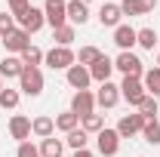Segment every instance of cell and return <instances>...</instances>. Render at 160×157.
I'll return each instance as SVG.
<instances>
[{
    "label": "cell",
    "mask_w": 160,
    "mask_h": 157,
    "mask_svg": "<svg viewBox=\"0 0 160 157\" xmlns=\"http://www.w3.org/2000/svg\"><path fill=\"white\" fill-rule=\"evenodd\" d=\"M111 74H114V59H108V56L102 53L99 59L89 65V77L96 80V83H108V80H111Z\"/></svg>",
    "instance_id": "12"
},
{
    "label": "cell",
    "mask_w": 160,
    "mask_h": 157,
    "mask_svg": "<svg viewBox=\"0 0 160 157\" xmlns=\"http://www.w3.org/2000/svg\"><path fill=\"white\" fill-rule=\"evenodd\" d=\"M136 28L132 25H117L114 28V43H117L120 53H132V46H136Z\"/></svg>",
    "instance_id": "14"
},
{
    "label": "cell",
    "mask_w": 160,
    "mask_h": 157,
    "mask_svg": "<svg viewBox=\"0 0 160 157\" xmlns=\"http://www.w3.org/2000/svg\"><path fill=\"white\" fill-rule=\"evenodd\" d=\"M9 136L16 139V142H28V139H31V120L25 117V114H12V117H9Z\"/></svg>",
    "instance_id": "16"
},
{
    "label": "cell",
    "mask_w": 160,
    "mask_h": 157,
    "mask_svg": "<svg viewBox=\"0 0 160 157\" xmlns=\"http://www.w3.org/2000/svg\"><path fill=\"white\" fill-rule=\"evenodd\" d=\"M65 145H68V148H74V151H80V148H86V145H89V133H86L83 126H77V129H71V133H68Z\"/></svg>",
    "instance_id": "26"
},
{
    "label": "cell",
    "mask_w": 160,
    "mask_h": 157,
    "mask_svg": "<svg viewBox=\"0 0 160 157\" xmlns=\"http://www.w3.org/2000/svg\"><path fill=\"white\" fill-rule=\"evenodd\" d=\"M43 16H46V25L52 31L68 25V0H46L43 3Z\"/></svg>",
    "instance_id": "4"
},
{
    "label": "cell",
    "mask_w": 160,
    "mask_h": 157,
    "mask_svg": "<svg viewBox=\"0 0 160 157\" xmlns=\"http://www.w3.org/2000/svg\"><path fill=\"white\" fill-rule=\"evenodd\" d=\"M99 22H102V28H117V25H123L120 3H102V9H99Z\"/></svg>",
    "instance_id": "17"
},
{
    "label": "cell",
    "mask_w": 160,
    "mask_h": 157,
    "mask_svg": "<svg viewBox=\"0 0 160 157\" xmlns=\"http://www.w3.org/2000/svg\"><path fill=\"white\" fill-rule=\"evenodd\" d=\"M9 31H16V19H12V13H0V40L6 37Z\"/></svg>",
    "instance_id": "33"
},
{
    "label": "cell",
    "mask_w": 160,
    "mask_h": 157,
    "mask_svg": "<svg viewBox=\"0 0 160 157\" xmlns=\"http://www.w3.org/2000/svg\"><path fill=\"white\" fill-rule=\"evenodd\" d=\"M43 62H46L52 71H68L71 65H77V53H74L71 46H52V49L43 56Z\"/></svg>",
    "instance_id": "1"
},
{
    "label": "cell",
    "mask_w": 160,
    "mask_h": 157,
    "mask_svg": "<svg viewBox=\"0 0 160 157\" xmlns=\"http://www.w3.org/2000/svg\"><path fill=\"white\" fill-rule=\"evenodd\" d=\"M19 99H22L19 89L3 86V93H0V108H3V111H16V108H19Z\"/></svg>",
    "instance_id": "28"
},
{
    "label": "cell",
    "mask_w": 160,
    "mask_h": 157,
    "mask_svg": "<svg viewBox=\"0 0 160 157\" xmlns=\"http://www.w3.org/2000/svg\"><path fill=\"white\" fill-rule=\"evenodd\" d=\"M139 114L145 120H157V99H154V96H145V102L139 105Z\"/></svg>",
    "instance_id": "32"
},
{
    "label": "cell",
    "mask_w": 160,
    "mask_h": 157,
    "mask_svg": "<svg viewBox=\"0 0 160 157\" xmlns=\"http://www.w3.org/2000/svg\"><path fill=\"white\" fill-rule=\"evenodd\" d=\"M68 111H74L80 120L86 117V114H92V111H96V93H92V89H80V93H74Z\"/></svg>",
    "instance_id": "7"
},
{
    "label": "cell",
    "mask_w": 160,
    "mask_h": 157,
    "mask_svg": "<svg viewBox=\"0 0 160 157\" xmlns=\"http://www.w3.org/2000/svg\"><path fill=\"white\" fill-rule=\"evenodd\" d=\"M12 19L19 22V28H22V31H28V34H37L40 28L46 25V16H43V9H37V6H28L25 13L12 16Z\"/></svg>",
    "instance_id": "6"
},
{
    "label": "cell",
    "mask_w": 160,
    "mask_h": 157,
    "mask_svg": "<svg viewBox=\"0 0 160 157\" xmlns=\"http://www.w3.org/2000/svg\"><path fill=\"white\" fill-rule=\"evenodd\" d=\"M43 56H46V53H43L40 46H34V43H31V46L19 56V59H22V65H25V68H40V65H43Z\"/></svg>",
    "instance_id": "23"
},
{
    "label": "cell",
    "mask_w": 160,
    "mask_h": 157,
    "mask_svg": "<svg viewBox=\"0 0 160 157\" xmlns=\"http://www.w3.org/2000/svg\"><path fill=\"white\" fill-rule=\"evenodd\" d=\"M142 83H145V93H148V96L160 99V68H148V71L142 74Z\"/></svg>",
    "instance_id": "21"
},
{
    "label": "cell",
    "mask_w": 160,
    "mask_h": 157,
    "mask_svg": "<svg viewBox=\"0 0 160 157\" xmlns=\"http://www.w3.org/2000/svg\"><path fill=\"white\" fill-rule=\"evenodd\" d=\"M65 151V142L62 139H40V157H62Z\"/></svg>",
    "instance_id": "22"
},
{
    "label": "cell",
    "mask_w": 160,
    "mask_h": 157,
    "mask_svg": "<svg viewBox=\"0 0 160 157\" xmlns=\"http://www.w3.org/2000/svg\"><path fill=\"white\" fill-rule=\"evenodd\" d=\"M117 102H120V86L117 83H111V80H108V83H99L96 105H99V108H114Z\"/></svg>",
    "instance_id": "13"
},
{
    "label": "cell",
    "mask_w": 160,
    "mask_h": 157,
    "mask_svg": "<svg viewBox=\"0 0 160 157\" xmlns=\"http://www.w3.org/2000/svg\"><path fill=\"white\" fill-rule=\"evenodd\" d=\"M6 6H9L12 16H19V13H25V9L31 6V0H6Z\"/></svg>",
    "instance_id": "35"
},
{
    "label": "cell",
    "mask_w": 160,
    "mask_h": 157,
    "mask_svg": "<svg viewBox=\"0 0 160 157\" xmlns=\"http://www.w3.org/2000/svg\"><path fill=\"white\" fill-rule=\"evenodd\" d=\"M71 157H92V151H89V148H80V151H74Z\"/></svg>",
    "instance_id": "36"
},
{
    "label": "cell",
    "mask_w": 160,
    "mask_h": 157,
    "mask_svg": "<svg viewBox=\"0 0 160 157\" xmlns=\"http://www.w3.org/2000/svg\"><path fill=\"white\" fill-rule=\"evenodd\" d=\"M157 9V0H123L120 3V13L123 16H148V13H154Z\"/></svg>",
    "instance_id": "15"
},
{
    "label": "cell",
    "mask_w": 160,
    "mask_h": 157,
    "mask_svg": "<svg viewBox=\"0 0 160 157\" xmlns=\"http://www.w3.org/2000/svg\"><path fill=\"white\" fill-rule=\"evenodd\" d=\"M52 133H56V117H49V114H37V117L31 120V136L49 139Z\"/></svg>",
    "instance_id": "18"
},
{
    "label": "cell",
    "mask_w": 160,
    "mask_h": 157,
    "mask_svg": "<svg viewBox=\"0 0 160 157\" xmlns=\"http://www.w3.org/2000/svg\"><path fill=\"white\" fill-rule=\"evenodd\" d=\"M96 145H99V154H105V157H114L120 151V136H117V129H102L99 136H96Z\"/></svg>",
    "instance_id": "11"
},
{
    "label": "cell",
    "mask_w": 160,
    "mask_h": 157,
    "mask_svg": "<svg viewBox=\"0 0 160 157\" xmlns=\"http://www.w3.org/2000/svg\"><path fill=\"white\" fill-rule=\"evenodd\" d=\"M89 22V6L83 0H68V25H86Z\"/></svg>",
    "instance_id": "20"
},
{
    "label": "cell",
    "mask_w": 160,
    "mask_h": 157,
    "mask_svg": "<svg viewBox=\"0 0 160 157\" xmlns=\"http://www.w3.org/2000/svg\"><path fill=\"white\" fill-rule=\"evenodd\" d=\"M154 43H157V31H154V28H139L136 46H142V49H154Z\"/></svg>",
    "instance_id": "29"
},
{
    "label": "cell",
    "mask_w": 160,
    "mask_h": 157,
    "mask_svg": "<svg viewBox=\"0 0 160 157\" xmlns=\"http://www.w3.org/2000/svg\"><path fill=\"white\" fill-rule=\"evenodd\" d=\"M114 71H120L123 77H142L145 74V65L136 53H120L117 59H114Z\"/></svg>",
    "instance_id": "5"
},
{
    "label": "cell",
    "mask_w": 160,
    "mask_h": 157,
    "mask_svg": "<svg viewBox=\"0 0 160 157\" xmlns=\"http://www.w3.org/2000/svg\"><path fill=\"white\" fill-rule=\"evenodd\" d=\"M19 93H25V96L37 99L40 93H43V71L40 68H25L19 77Z\"/></svg>",
    "instance_id": "3"
},
{
    "label": "cell",
    "mask_w": 160,
    "mask_h": 157,
    "mask_svg": "<svg viewBox=\"0 0 160 157\" xmlns=\"http://www.w3.org/2000/svg\"><path fill=\"white\" fill-rule=\"evenodd\" d=\"M142 136H145V142H148V145H160V120H145Z\"/></svg>",
    "instance_id": "30"
},
{
    "label": "cell",
    "mask_w": 160,
    "mask_h": 157,
    "mask_svg": "<svg viewBox=\"0 0 160 157\" xmlns=\"http://www.w3.org/2000/svg\"><path fill=\"white\" fill-rule=\"evenodd\" d=\"M145 83L142 77H123L120 80V99H126V105H132L136 111H139V105L145 102Z\"/></svg>",
    "instance_id": "2"
},
{
    "label": "cell",
    "mask_w": 160,
    "mask_h": 157,
    "mask_svg": "<svg viewBox=\"0 0 160 157\" xmlns=\"http://www.w3.org/2000/svg\"><path fill=\"white\" fill-rule=\"evenodd\" d=\"M80 126H83L89 136H99L102 129H105V114H96V111H92V114H86V117L80 120Z\"/></svg>",
    "instance_id": "24"
},
{
    "label": "cell",
    "mask_w": 160,
    "mask_h": 157,
    "mask_svg": "<svg viewBox=\"0 0 160 157\" xmlns=\"http://www.w3.org/2000/svg\"><path fill=\"white\" fill-rule=\"evenodd\" d=\"M157 68H160V56H157Z\"/></svg>",
    "instance_id": "38"
},
{
    "label": "cell",
    "mask_w": 160,
    "mask_h": 157,
    "mask_svg": "<svg viewBox=\"0 0 160 157\" xmlns=\"http://www.w3.org/2000/svg\"><path fill=\"white\" fill-rule=\"evenodd\" d=\"M77 126H80V117L74 114V111H62L59 117H56V129H62L65 136H68L71 129H77Z\"/></svg>",
    "instance_id": "27"
},
{
    "label": "cell",
    "mask_w": 160,
    "mask_h": 157,
    "mask_svg": "<svg viewBox=\"0 0 160 157\" xmlns=\"http://www.w3.org/2000/svg\"><path fill=\"white\" fill-rule=\"evenodd\" d=\"M0 93H3V77H0Z\"/></svg>",
    "instance_id": "37"
},
{
    "label": "cell",
    "mask_w": 160,
    "mask_h": 157,
    "mask_svg": "<svg viewBox=\"0 0 160 157\" xmlns=\"http://www.w3.org/2000/svg\"><path fill=\"white\" fill-rule=\"evenodd\" d=\"M0 43H3V49H6L9 56H22V53L31 46V34H28V31H22V28H16V31H9Z\"/></svg>",
    "instance_id": "8"
},
{
    "label": "cell",
    "mask_w": 160,
    "mask_h": 157,
    "mask_svg": "<svg viewBox=\"0 0 160 157\" xmlns=\"http://www.w3.org/2000/svg\"><path fill=\"white\" fill-rule=\"evenodd\" d=\"M22 71H25V65H22L19 56H3V59H0V77H6V80H19V77H22Z\"/></svg>",
    "instance_id": "19"
},
{
    "label": "cell",
    "mask_w": 160,
    "mask_h": 157,
    "mask_svg": "<svg viewBox=\"0 0 160 157\" xmlns=\"http://www.w3.org/2000/svg\"><path fill=\"white\" fill-rule=\"evenodd\" d=\"M142 126H145V117H142L139 111H136V114H123L120 123H117V136L120 139H132V136L142 133Z\"/></svg>",
    "instance_id": "10"
},
{
    "label": "cell",
    "mask_w": 160,
    "mask_h": 157,
    "mask_svg": "<svg viewBox=\"0 0 160 157\" xmlns=\"http://www.w3.org/2000/svg\"><path fill=\"white\" fill-rule=\"evenodd\" d=\"M52 40H56V46H71L74 40H77V31H74V25H62L52 31Z\"/></svg>",
    "instance_id": "25"
},
{
    "label": "cell",
    "mask_w": 160,
    "mask_h": 157,
    "mask_svg": "<svg viewBox=\"0 0 160 157\" xmlns=\"http://www.w3.org/2000/svg\"><path fill=\"white\" fill-rule=\"evenodd\" d=\"M65 80H68V86H71L74 93H80V89H89V83H92V77H89V68H83V65H71V68L65 71Z\"/></svg>",
    "instance_id": "9"
},
{
    "label": "cell",
    "mask_w": 160,
    "mask_h": 157,
    "mask_svg": "<svg viewBox=\"0 0 160 157\" xmlns=\"http://www.w3.org/2000/svg\"><path fill=\"white\" fill-rule=\"evenodd\" d=\"M102 56V49L99 46H80V53H77V65H83V68H89L92 62Z\"/></svg>",
    "instance_id": "31"
},
{
    "label": "cell",
    "mask_w": 160,
    "mask_h": 157,
    "mask_svg": "<svg viewBox=\"0 0 160 157\" xmlns=\"http://www.w3.org/2000/svg\"><path fill=\"white\" fill-rule=\"evenodd\" d=\"M16 157H40V148H37V145H31V142H22L19 151H16Z\"/></svg>",
    "instance_id": "34"
}]
</instances>
